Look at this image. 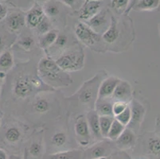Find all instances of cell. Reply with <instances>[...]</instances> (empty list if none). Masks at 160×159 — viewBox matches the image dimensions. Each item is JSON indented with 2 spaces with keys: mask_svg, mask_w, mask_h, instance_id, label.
Wrapping results in <instances>:
<instances>
[{
  "mask_svg": "<svg viewBox=\"0 0 160 159\" xmlns=\"http://www.w3.org/2000/svg\"><path fill=\"white\" fill-rule=\"evenodd\" d=\"M136 134L130 128H125L120 137L115 141L116 148L121 151H126L133 147L136 144Z\"/></svg>",
  "mask_w": 160,
  "mask_h": 159,
  "instance_id": "obj_14",
  "label": "cell"
},
{
  "mask_svg": "<svg viewBox=\"0 0 160 159\" xmlns=\"http://www.w3.org/2000/svg\"><path fill=\"white\" fill-rule=\"evenodd\" d=\"M112 106V99L97 98L96 100L95 105H94V110L100 116H113Z\"/></svg>",
  "mask_w": 160,
  "mask_h": 159,
  "instance_id": "obj_16",
  "label": "cell"
},
{
  "mask_svg": "<svg viewBox=\"0 0 160 159\" xmlns=\"http://www.w3.org/2000/svg\"><path fill=\"white\" fill-rule=\"evenodd\" d=\"M100 159H107V157H106V158H100Z\"/></svg>",
  "mask_w": 160,
  "mask_h": 159,
  "instance_id": "obj_46",
  "label": "cell"
},
{
  "mask_svg": "<svg viewBox=\"0 0 160 159\" xmlns=\"http://www.w3.org/2000/svg\"><path fill=\"white\" fill-rule=\"evenodd\" d=\"M38 74L47 86L51 87H68L72 84V78L65 72L52 58L42 57L38 64Z\"/></svg>",
  "mask_w": 160,
  "mask_h": 159,
  "instance_id": "obj_1",
  "label": "cell"
},
{
  "mask_svg": "<svg viewBox=\"0 0 160 159\" xmlns=\"http://www.w3.org/2000/svg\"><path fill=\"white\" fill-rule=\"evenodd\" d=\"M41 85L40 81L29 76H22L15 80L13 85V92L18 98L25 99L32 94Z\"/></svg>",
  "mask_w": 160,
  "mask_h": 159,
  "instance_id": "obj_5",
  "label": "cell"
},
{
  "mask_svg": "<svg viewBox=\"0 0 160 159\" xmlns=\"http://www.w3.org/2000/svg\"><path fill=\"white\" fill-rule=\"evenodd\" d=\"M120 35V31L118 30L117 23L114 17H111V24L108 26V28L106 30V31L103 33L102 39L104 42L108 44H112L117 40Z\"/></svg>",
  "mask_w": 160,
  "mask_h": 159,
  "instance_id": "obj_19",
  "label": "cell"
},
{
  "mask_svg": "<svg viewBox=\"0 0 160 159\" xmlns=\"http://www.w3.org/2000/svg\"><path fill=\"white\" fill-rule=\"evenodd\" d=\"M159 33H160V25H159Z\"/></svg>",
  "mask_w": 160,
  "mask_h": 159,
  "instance_id": "obj_45",
  "label": "cell"
},
{
  "mask_svg": "<svg viewBox=\"0 0 160 159\" xmlns=\"http://www.w3.org/2000/svg\"><path fill=\"white\" fill-rule=\"evenodd\" d=\"M75 34L78 40L88 46H93L99 42L100 36L85 22H78L75 26Z\"/></svg>",
  "mask_w": 160,
  "mask_h": 159,
  "instance_id": "obj_7",
  "label": "cell"
},
{
  "mask_svg": "<svg viewBox=\"0 0 160 159\" xmlns=\"http://www.w3.org/2000/svg\"><path fill=\"white\" fill-rule=\"evenodd\" d=\"M86 119L88 121V127H89L91 135L97 141H100L104 139L101 132H100V116L97 113L95 110H90L87 113Z\"/></svg>",
  "mask_w": 160,
  "mask_h": 159,
  "instance_id": "obj_15",
  "label": "cell"
},
{
  "mask_svg": "<svg viewBox=\"0 0 160 159\" xmlns=\"http://www.w3.org/2000/svg\"><path fill=\"white\" fill-rule=\"evenodd\" d=\"M50 108V103L46 98L39 97L33 103V109L39 114H45Z\"/></svg>",
  "mask_w": 160,
  "mask_h": 159,
  "instance_id": "obj_27",
  "label": "cell"
},
{
  "mask_svg": "<svg viewBox=\"0 0 160 159\" xmlns=\"http://www.w3.org/2000/svg\"><path fill=\"white\" fill-rule=\"evenodd\" d=\"M7 14H8L7 7L0 2V21H2V20L5 19L7 16Z\"/></svg>",
  "mask_w": 160,
  "mask_h": 159,
  "instance_id": "obj_38",
  "label": "cell"
},
{
  "mask_svg": "<svg viewBox=\"0 0 160 159\" xmlns=\"http://www.w3.org/2000/svg\"><path fill=\"white\" fill-rule=\"evenodd\" d=\"M14 65V57L11 51L5 50L0 53V70L7 71Z\"/></svg>",
  "mask_w": 160,
  "mask_h": 159,
  "instance_id": "obj_25",
  "label": "cell"
},
{
  "mask_svg": "<svg viewBox=\"0 0 160 159\" xmlns=\"http://www.w3.org/2000/svg\"><path fill=\"white\" fill-rule=\"evenodd\" d=\"M67 43H68V37H67L66 35L58 34L56 42H54L53 46H56L59 49H62V48L65 47Z\"/></svg>",
  "mask_w": 160,
  "mask_h": 159,
  "instance_id": "obj_37",
  "label": "cell"
},
{
  "mask_svg": "<svg viewBox=\"0 0 160 159\" xmlns=\"http://www.w3.org/2000/svg\"><path fill=\"white\" fill-rule=\"evenodd\" d=\"M107 22L108 18L106 12L105 11H100L95 16H93L88 21H86L85 23L97 33V30L104 27V26L107 24Z\"/></svg>",
  "mask_w": 160,
  "mask_h": 159,
  "instance_id": "obj_20",
  "label": "cell"
},
{
  "mask_svg": "<svg viewBox=\"0 0 160 159\" xmlns=\"http://www.w3.org/2000/svg\"><path fill=\"white\" fill-rule=\"evenodd\" d=\"M37 1H38V2H43V3H44L45 2H46V1H48V0H37Z\"/></svg>",
  "mask_w": 160,
  "mask_h": 159,
  "instance_id": "obj_42",
  "label": "cell"
},
{
  "mask_svg": "<svg viewBox=\"0 0 160 159\" xmlns=\"http://www.w3.org/2000/svg\"><path fill=\"white\" fill-rule=\"evenodd\" d=\"M101 1L85 0V3L79 10V17L81 19L88 21L100 11Z\"/></svg>",
  "mask_w": 160,
  "mask_h": 159,
  "instance_id": "obj_13",
  "label": "cell"
},
{
  "mask_svg": "<svg viewBox=\"0 0 160 159\" xmlns=\"http://www.w3.org/2000/svg\"><path fill=\"white\" fill-rule=\"evenodd\" d=\"M102 81L100 74H97L93 78L85 81L78 92L72 96H76V99H78L81 104L90 106L94 108V105L98 96L99 86Z\"/></svg>",
  "mask_w": 160,
  "mask_h": 159,
  "instance_id": "obj_3",
  "label": "cell"
},
{
  "mask_svg": "<svg viewBox=\"0 0 160 159\" xmlns=\"http://www.w3.org/2000/svg\"><path fill=\"white\" fill-rule=\"evenodd\" d=\"M125 128H126V127L123 126V124H121V123H120L119 121L116 120V119H114L112 123L111 127L109 129V131L108 133L106 138L115 142V141L120 137V135H121L122 132L124 131Z\"/></svg>",
  "mask_w": 160,
  "mask_h": 159,
  "instance_id": "obj_24",
  "label": "cell"
},
{
  "mask_svg": "<svg viewBox=\"0 0 160 159\" xmlns=\"http://www.w3.org/2000/svg\"><path fill=\"white\" fill-rule=\"evenodd\" d=\"M131 112H132V119L128 124V128L134 131V129H138L140 127L141 122L145 116L144 107L137 101L136 100H132V104L130 106Z\"/></svg>",
  "mask_w": 160,
  "mask_h": 159,
  "instance_id": "obj_11",
  "label": "cell"
},
{
  "mask_svg": "<svg viewBox=\"0 0 160 159\" xmlns=\"http://www.w3.org/2000/svg\"><path fill=\"white\" fill-rule=\"evenodd\" d=\"M116 148V144L113 143V141L108 138L102 139L83 151L82 159L106 158L114 152Z\"/></svg>",
  "mask_w": 160,
  "mask_h": 159,
  "instance_id": "obj_4",
  "label": "cell"
},
{
  "mask_svg": "<svg viewBox=\"0 0 160 159\" xmlns=\"http://www.w3.org/2000/svg\"><path fill=\"white\" fill-rule=\"evenodd\" d=\"M98 1H101V0H98Z\"/></svg>",
  "mask_w": 160,
  "mask_h": 159,
  "instance_id": "obj_47",
  "label": "cell"
},
{
  "mask_svg": "<svg viewBox=\"0 0 160 159\" xmlns=\"http://www.w3.org/2000/svg\"><path fill=\"white\" fill-rule=\"evenodd\" d=\"M0 126H1V119H0Z\"/></svg>",
  "mask_w": 160,
  "mask_h": 159,
  "instance_id": "obj_44",
  "label": "cell"
},
{
  "mask_svg": "<svg viewBox=\"0 0 160 159\" xmlns=\"http://www.w3.org/2000/svg\"><path fill=\"white\" fill-rule=\"evenodd\" d=\"M83 151L80 149L65 150L50 154L46 156L45 159H82Z\"/></svg>",
  "mask_w": 160,
  "mask_h": 159,
  "instance_id": "obj_17",
  "label": "cell"
},
{
  "mask_svg": "<svg viewBox=\"0 0 160 159\" xmlns=\"http://www.w3.org/2000/svg\"><path fill=\"white\" fill-rule=\"evenodd\" d=\"M68 137L64 131H57L51 138V145L55 148H63L67 143Z\"/></svg>",
  "mask_w": 160,
  "mask_h": 159,
  "instance_id": "obj_26",
  "label": "cell"
},
{
  "mask_svg": "<svg viewBox=\"0 0 160 159\" xmlns=\"http://www.w3.org/2000/svg\"><path fill=\"white\" fill-rule=\"evenodd\" d=\"M46 17L42 7L36 3L26 14V25L29 28L35 29Z\"/></svg>",
  "mask_w": 160,
  "mask_h": 159,
  "instance_id": "obj_9",
  "label": "cell"
},
{
  "mask_svg": "<svg viewBox=\"0 0 160 159\" xmlns=\"http://www.w3.org/2000/svg\"><path fill=\"white\" fill-rule=\"evenodd\" d=\"M114 119L115 118L113 116H100V132L104 138H106L107 137Z\"/></svg>",
  "mask_w": 160,
  "mask_h": 159,
  "instance_id": "obj_30",
  "label": "cell"
},
{
  "mask_svg": "<svg viewBox=\"0 0 160 159\" xmlns=\"http://www.w3.org/2000/svg\"><path fill=\"white\" fill-rule=\"evenodd\" d=\"M44 147L41 141H33L25 151V159H40L43 155Z\"/></svg>",
  "mask_w": 160,
  "mask_h": 159,
  "instance_id": "obj_18",
  "label": "cell"
},
{
  "mask_svg": "<svg viewBox=\"0 0 160 159\" xmlns=\"http://www.w3.org/2000/svg\"><path fill=\"white\" fill-rule=\"evenodd\" d=\"M128 106V103H125V102H122V101L113 102V106H112L113 116L116 117V116H119L120 114H121L125 109L127 108Z\"/></svg>",
  "mask_w": 160,
  "mask_h": 159,
  "instance_id": "obj_35",
  "label": "cell"
},
{
  "mask_svg": "<svg viewBox=\"0 0 160 159\" xmlns=\"http://www.w3.org/2000/svg\"><path fill=\"white\" fill-rule=\"evenodd\" d=\"M35 41L31 36H25L22 37L18 42V45L25 50H31L34 46Z\"/></svg>",
  "mask_w": 160,
  "mask_h": 159,
  "instance_id": "obj_33",
  "label": "cell"
},
{
  "mask_svg": "<svg viewBox=\"0 0 160 159\" xmlns=\"http://www.w3.org/2000/svg\"><path fill=\"white\" fill-rule=\"evenodd\" d=\"M58 32L57 30H51L44 34L41 35L38 40V45L42 49H47L53 46L56 42L58 36Z\"/></svg>",
  "mask_w": 160,
  "mask_h": 159,
  "instance_id": "obj_21",
  "label": "cell"
},
{
  "mask_svg": "<svg viewBox=\"0 0 160 159\" xmlns=\"http://www.w3.org/2000/svg\"><path fill=\"white\" fill-rule=\"evenodd\" d=\"M42 9L46 17L49 18L55 17L60 14V3L57 0H48L44 2Z\"/></svg>",
  "mask_w": 160,
  "mask_h": 159,
  "instance_id": "obj_22",
  "label": "cell"
},
{
  "mask_svg": "<svg viewBox=\"0 0 160 159\" xmlns=\"http://www.w3.org/2000/svg\"><path fill=\"white\" fill-rule=\"evenodd\" d=\"M6 25L11 32H18L26 25V14L19 11H12L7 14Z\"/></svg>",
  "mask_w": 160,
  "mask_h": 159,
  "instance_id": "obj_12",
  "label": "cell"
},
{
  "mask_svg": "<svg viewBox=\"0 0 160 159\" xmlns=\"http://www.w3.org/2000/svg\"><path fill=\"white\" fill-rule=\"evenodd\" d=\"M22 134L20 130L15 127H11L6 131L5 138L7 142L11 144H15L21 139Z\"/></svg>",
  "mask_w": 160,
  "mask_h": 159,
  "instance_id": "obj_28",
  "label": "cell"
},
{
  "mask_svg": "<svg viewBox=\"0 0 160 159\" xmlns=\"http://www.w3.org/2000/svg\"><path fill=\"white\" fill-rule=\"evenodd\" d=\"M55 61L65 72L79 71L85 65V52L81 49H70L58 57Z\"/></svg>",
  "mask_w": 160,
  "mask_h": 159,
  "instance_id": "obj_2",
  "label": "cell"
},
{
  "mask_svg": "<svg viewBox=\"0 0 160 159\" xmlns=\"http://www.w3.org/2000/svg\"><path fill=\"white\" fill-rule=\"evenodd\" d=\"M160 0H139L135 10L139 11H151L158 8Z\"/></svg>",
  "mask_w": 160,
  "mask_h": 159,
  "instance_id": "obj_23",
  "label": "cell"
},
{
  "mask_svg": "<svg viewBox=\"0 0 160 159\" xmlns=\"http://www.w3.org/2000/svg\"><path fill=\"white\" fill-rule=\"evenodd\" d=\"M51 23H50V21H49V18L48 17H45L44 19L41 22L40 24L37 26L35 28L36 31H37L38 33H39L41 35L44 34V33H47L49 30H51Z\"/></svg>",
  "mask_w": 160,
  "mask_h": 159,
  "instance_id": "obj_32",
  "label": "cell"
},
{
  "mask_svg": "<svg viewBox=\"0 0 160 159\" xmlns=\"http://www.w3.org/2000/svg\"><path fill=\"white\" fill-rule=\"evenodd\" d=\"M62 1L64 4L70 7H73L76 4V2H78V0H62Z\"/></svg>",
  "mask_w": 160,
  "mask_h": 159,
  "instance_id": "obj_39",
  "label": "cell"
},
{
  "mask_svg": "<svg viewBox=\"0 0 160 159\" xmlns=\"http://www.w3.org/2000/svg\"><path fill=\"white\" fill-rule=\"evenodd\" d=\"M120 79L114 77V76H111V77L104 79L100 82V86H99L97 98H111L115 89H116V87L117 86L118 83L120 82Z\"/></svg>",
  "mask_w": 160,
  "mask_h": 159,
  "instance_id": "obj_10",
  "label": "cell"
},
{
  "mask_svg": "<svg viewBox=\"0 0 160 159\" xmlns=\"http://www.w3.org/2000/svg\"><path fill=\"white\" fill-rule=\"evenodd\" d=\"M74 131L77 142L82 147H87L91 142V132L88 127L86 116L81 115L76 119Z\"/></svg>",
  "mask_w": 160,
  "mask_h": 159,
  "instance_id": "obj_6",
  "label": "cell"
},
{
  "mask_svg": "<svg viewBox=\"0 0 160 159\" xmlns=\"http://www.w3.org/2000/svg\"><path fill=\"white\" fill-rule=\"evenodd\" d=\"M132 97V87L130 83L124 80H120L116 87L111 98L115 101L128 103Z\"/></svg>",
  "mask_w": 160,
  "mask_h": 159,
  "instance_id": "obj_8",
  "label": "cell"
},
{
  "mask_svg": "<svg viewBox=\"0 0 160 159\" xmlns=\"http://www.w3.org/2000/svg\"><path fill=\"white\" fill-rule=\"evenodd\" d=\"M148 149L150 154L155 157H160V138L157 136L148 138Z\"/></svg>",
  "mask_w": 160,
  "mask_h": 159,
  "instance_id": "obj_29",
  "label": "cell"
},
{
  "mask_svg": "<svg viewBox=\"0 0 160 159\" xmlns=\"http://www.w3.org/2000/svg\"><path fill=\"white\" fill-rule=\"evenodd\" d=\"M130 0H111V7L118 12H123L127 8Z\"/></svg>",
  "mask_w": 160,
  "mask_h": 159,
  "instance_id": "obj_34",
  "label": "cell"
},
{
  "mask_svg": "<svg viewBox=\"0 0 160 159\" xmlns=\"http://www.w3.org/2000/svg\"><path fill=\"white\" fill-rule=\"evenodd\" d=\"M8 157H9V156L7 155L6 151L0 148V159H8Z\"/></svg>",
  "mask_w": 160,
  "mask_h": 159,
  "instance_id": "obj_40",
  "label": "cell"
},
{
  "mask_svg": "<svg viewBox=\"0 0 160 159\" xmlns=\"http://www.w3.org/2000/svg\"><path fill=\"white\" fill-rule=\"evenodd\" d=\"M0 87H1V78H0Z\"/></svg>",
  "mask_w": 160,
  "mask_h": 159,
  "instance_id": "obj_43",
  "label": "cell"
},
{
  "mask_svg": "<svg viewBox=\"0 0 160 159\" xmlns=\"http://www.w3.org/2000/svg\"><path fill=\"white\" fill-rule=\"evenodd\" d=\"M8 159H22V157H20L19 155H16V154H11L9 156Z\"/></svg>",
  "mask_w": 160,
  "mask_h": 159,
  "instance_id": "obj_41",
  "label": "cell"
},
{
  "mask_svg": "<svg viewBox=\"0 0 160 159\" xmlns=\"http://www.w3.org/2000/svg\"><path fill=\"white\" fill-rule=\"evenodd\" d=\"M108 159H132L129 154L125 151H114L111 155L109 156Z\"/></svg>",
  "mask_w": 160,
  "mask_h": 159,
  "instance_id": "obj_36",
  "label": "cell"
},
{
  "mask_svg": "<svg viewBox=\"0 0 160 159\" xmlns=\"http://www.w3.org/2000/svg\"><path fill=\"white\" fill-rule=\"evenodd\" d=\"M115 119L117 121L123 124V126L127 127L128 126V124L131 122V119H132V112H131L130 106H128V107L122 112L121 114H120L119 116L114 117Z\"/></svg>",
  "mask_w": 160,
  "mask_h": 159,
  "instance_id": "obj_31",
  "label": "cell"
}]
</instances>
